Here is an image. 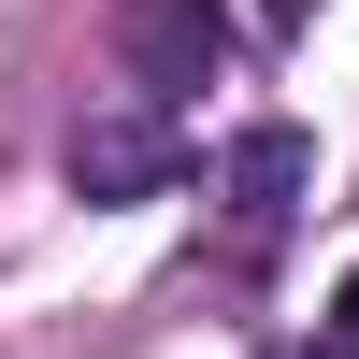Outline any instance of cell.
<instances>
[{
  "instance_id": "1",
  "label": "cell",
  "mask_w": 359,
  "mask_h": 359,
  "mask_svg": "<svg viewBox=\"0 0 359 359\" xmlns=\"http://www.w3.org/2000/svg\"><path fill=\"white\" fill-rule=\"evenodd\" d=\"M172 172H187V144H172V115L144 101V86L101 101V115L72 130V187H86V201H158Z\"/></svg>"
},
{
  "instance_id": "2",
  "label": "cell",
  "mask_w": 359,
  "mask_h": 359,
  "mask_svg": "<svg viewBox=\"0 0 359 359\" xmlns=\"http://www.w3.org/2000/svg\"><path fill=\"white\" fill-rule=\"evenodd\" d=\"M216 57H230V15H216V0H130V72H144V101L201 86Z\"/></svg>"
},
{
  "instance_id": "3",
  "label": "cell",
  "mask_w": 359,
  "mask_h": 359,
  "mask_svg": "<svg viewBox=\"0 0 359 359\" xmlns=\"http://www.w3.org/2000/svg\"><path fill=\"white\" fill-rule=\"evenodd\" d=\"M302 172H316V144H302V130H245V144H230L216 187H230V216H245V245H273V230H287Z\"/></svg>"
},
{
  "instance_id": "4",
  "label": "cell",
  "mask_w": 359,
  "mask_h": 359,
  "mask_svg": "<svg viewBox=\"0 0 359 359\" xmlns=\"http://www.w3.org/2000/svg\"><path fill=\"white\" fill-rule=\"evenodd\" d=\"M316 359H359V273L331 287V316H316Z\"/></svg>"
}]
</instances>
